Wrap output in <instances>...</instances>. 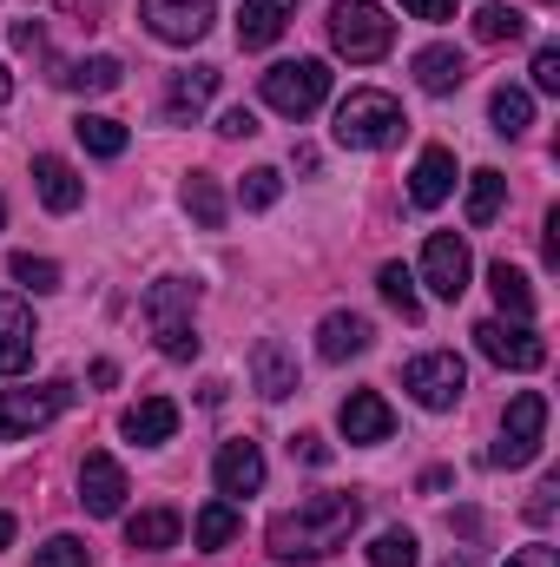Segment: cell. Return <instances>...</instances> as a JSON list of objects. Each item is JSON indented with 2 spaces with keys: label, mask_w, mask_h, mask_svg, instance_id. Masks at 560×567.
I'll return each instance as SVG.
<instances>
[{
  "label": "cell",
  "mask_w": 560,
  "mask_h": 567,
  "mask_svg": "<svg viewBox=\"0 0 560 567\" xmlns=\"http://www.w3.org/2000/svg\"><path fill=\"white\" fill-rule=\"evenodd\" d=\"M356 522H363V495H303L297 508H283L271 522L265 542L278 561H323L356 535Z\"/></svg>",
  "instance_id": "6da1fadb"
},
{
  "label": "cell",
  "mask_w": 560,
  "mask_h": 567,
  "mask_svg": "<svg viewBox=\"0 0 560 567\" xmlns=\"http://www.w3.org/2000/svg\"><path fill=\"white\" fill-rule=\"evenodd\" d=\"M139 310H145V323H152V337H158V350L172 357V363H191L198 357V284L191 278H158V284H145V297H139Z\"/></svg>",
  "instance_id": "7a4b0ae2"
},
{
  "label": "cell",
  "mask_w": 560,
  "mask_h": 567,
  "mask_svg": "<svg viewBox=\"0 0 560 567\" xmlns=\"http://www.w3.org/2000/svg\"><path fill=\"white\" fill-rule=\"evenodd\" d=\"M403 106L383 93V86H356L343 106H336V145H350V152H383V145H396L403 140Z\"/></svg>",
  "instance_id": "3957f363"
},
{
  "label": "cell",
  "mask_w": 560,
  "mask_h": 567,
  "mask_svg": "<svg viewBox=\"0 0 560 567\" xmlns=\"http://www.w3.org/2000/svg\"><path fill=\"white\" fill-rule=\"evenodd\" d=\"M330 47H336L343 60L370 66V60H383V53L396 47V20H390L376 0H336V7H330Z\"/></svg>",
  "instance_id": "277c9868"
},
{
  "label": "cell",
  "mask_w": 560,
  "mask_h": 567,
  "mask_svg": "<svg viewBox=\"0 0 560 567\" xmlns=\"http://www.w3.org/2000/svg\"><path fill=\"white\" fill-rule=\"evenodd\" d=\"M323 100H330V66L323 60H278L265 73V106L283 113V120H310Z\"/></svg>",
  "instance_id": "5b68a950"
},
{
  "label": "cell",
  "mask_w": 560,
  "mask_h": 567,
  "mask_svg": "<svg viewBox=\"0 0 560 567\" xmlns=\"http://www.w3.org/2000/svg\"><path fill=\"white\" fill-rule=\"evenodd\" d=\"M403 390L416 396L422 410H455L462 403V390H468V363L455 357V350H422V357H409L403 363Z\"/></svg>",
  "instance_id": "8992f818"
},
{
  "label": "cell",
  "mask_w": 560,
  "mask_h": 567,
  "mask_svg": "<svg viewBox=\"0 0 560 567\" xmlns=\"http://www.w3.org/2000/svg\"><path fill=\"white\" fill-rule=\"evenodd\" d=\"M541 435H548V396L541 390H521L508 403V423H501V442L488 449V462L495 468H521V462L541 455Z\"/></svg>",
  "instance_id": "52a82bcc"
},
{
  "label": "cell",
  "mask_w": 560,
  "mask_h": 567,
  "mask_svg": "<svg viewBox=\"0 0 560 567\" xmlns=\"http://www.w3.org/2000/svg\"><path fill=\"white\" fill-rule=\"evenodd\" d=\"M73 410V383H40V390H0V442H20L53 416Z\"/></svg>",
  "instance_id": "ba28073f"
},
{
  "label": "cell",
  "mask_w": 560,
  "mask_h": 567,
  "mask_svg": "<svg viewBox=\"0 0 560 567\" xmlns=\"http://www.w3.org/2000/svg\"><path fill=\"white\" fill-rule=\"evenodd\" d=\"M475 350L488 357V363H501V370H541L548 363V343L528 330V323H508V317H488V323H475Z\"/></svg>",
  "instance_id": "9c48e42d"
},
{
  "label": "cell",
  "mask_w": 560,
  "mask_h": 567,
  "mask_svg": "<svg viewBox=\"0 0 560 567\" xmlns=\"http://www.w3.org/2000/svg\"><path fill=\"white\" fill-rule=\"evenodd\" d=\"M139 20L165 40V47H198L218 20L211 0H139Z\"/></svg>",
  "instance_id": "30bf717a"
},
{
  "label": "cell",
  "mask_w": 560,
  "mask_h": 567,
  "mask_svg": "<svg viewBox=\"0 0 560 567\" xmlns=\"http://www.w3.org/2000/svg\"><path fill=\"white\" fill-rule=\"evenodd\" d=\"M475 278V258H468V245L455 238V231H428V245H422V284L442 297V303H455L462 290Z\"/></svg>",
  "instance_id": "8fae6325"
},
{
  "label": "cell",
  "mask_w": 560,
  "mask_h": 567,
  "mask_svg": "<svg viewBox=\"0 0 560 567\" xmlns=\"http://www.w3.org/2000/svg\"><path fill=\"white\" fill-rule=\"evenodd\" d=\"M126 495H133V488H126V468H120L106 449H93V455L80 462V508H86V515H120Z\"/></svg>",
  "instance_id": "7c38bea8"
},
{
  "label": "cell",
  "mask_w": 560,
  "mask_h": 567,
  "mask_svg": "<svg viewBox=\"0 0 560 567\" xmlns=\"http://www.w3.org/2000/svg\"><path fill=\"white\" fill-rule=\"evenodd\" d=\"M211 482H218V495L225 502H238V495H258L265 488V449L258 442H225L218 449V462H211Z\"/></svg>",
  "instance_id": "4fadbf2b"
},
{
  "label": "cell",
  "mask_w": 560,
  "mask_h": 567,
  "mask_svg": "<svg viewBox=\"0 0 560 567\" xmlns=\"http://www.w3.org/2000/svg\"><path fill=\"white\" fill-rule=\"evenodd\" d=\"M336 429H343V442H390L396 435V410L376 390H350L343 410H336Z\"/></svg>",
  "instance_id": "5bb4252c"
},
{
  "label": "cell",
  "mask_w": 560,
  "mask_h": 567,
  "mask_svg": "<svg viewBox=\"0 0 560 567\" xmlns=\"http://www.w3.org/2000/svg\"><path fill=\"white\" fill-rule=\"evenodd\" d=\"M33 192H40V205H46V212H60V218L86 205V178H80L66 158H53V152H40V158H33Z\"/></svg>",
  "instance_id": "9a60e30c"
},
{
  "label": "cell",
  "mask_w": 560,
  "mask_h": 567,
  "mask_svg": "<svg viewBox=\"0 0 560 567\" xmlns=\"http://www.w3.org/2000/svg\"><path fill=\"white\" fill-rule=\"evenodd\" d=\"M376 343V330H370V317H356V310H330L323 323H317V357L323 363H350V357H363Z\"/></svg>",
  "instance_id": "2e32d148"
},
{
  "label": "cell",
  "mask_w": 560,
  "mask_h": 567,
  "mask_svg": "<svg viewBox=\"0 0 560 567\" xmlns=\"http://www.w3.org/2000/svg\"><path fill=\"white\" fill-rule=\"evenodd\" d=\"M33 343H40L33 310L20 297H0V377H20L33 363Z\"/></svg>",
  "instance_id": "e0dca14e"
},
{
  "label": "cell",
  "mask_w": 560,
  "mask_h": 567,
  "mask_svg": "<svg viewBox=\"0 0 560 567\" xmlns=\"http://www.w3.org/2000/svg\"><path fill=\"white\" fill-rule=\"evenodd\" d=\"M251 383H258V396H265V403L297 396V357L283 350L278 337H258V350H251Z\"/></svg>",
  "instance_id": "ac0fdd59"
},
{
  "label": "cell",
  "mask_w": 560,
  "mask_h": 567,
  "mask_svg": "<svg viewBox=\"0 0 560 567\" xmlns=\"http://www.w3.org/2000/svg\"><path fill=\"white\" fill-rule=\"evenodd\" d=\"M120 435H126V442H139V449L172 442V435H178V403H172V396H139V403L120 416Z\"/></svg>",
  "instance_id": "d6986e66"
},
{
  "label": "cell",
  "mask_w": 560,
  "mask_h": 567,
  "mask_svg": "<svg viewBox=\"0 0 560 567\" xmlns=\"http://www.w3.org/2000/svg\"><path fill=\"white\" fill-rule=\"evenodd\" d=\"M211 93H218V66H185V73H172V86H165V120H172V126L198 120V113L211 106Z\"/></svg>",
  "instance_id": "ffe728a7"
},
{
  "label": "cell",
  "mask_w": 560,
  "mask_h": 567,
  "mask_svg": "<svg viewBox=\"0 0 560 567\" xmlns=\"http://www.w3.org/2000/svg\"><path fill=\"white\" fill-rule=\"evenodd\" d=\"M448 192H455V152H448V145H428L416 158V172H409V205L435 212Z\"/></svg>",
  "instance_id": "44dd1931"
},
{
  "label": "cell",
  "mask_w": 560,
  "mask_h": 567,
  "mask_svg": "<svg viewBox=\"0 0 560 567\" xmlns=\"http://www.w3.org/2000/svg\"><path fill=\"white\" fill-rule=\"evenodd\" d=\"M409 66H416V86H422V93H435V100H442V93H455V86L468 80V53H462V47H442V40H435V47H422Z\"/></svg>",
  "instance_id": "7402d4cb"
},
{
  "label": "cell",
  "mask_w": 560,
  "mask_h": 567,
  "mask_svg": "<svg viewBox=\"0 0 560 567\" xmlns=\"http://www.w3.org/2000/svg\"><path fill=\"white\" fill-rule=\"evenodd\" d=\"M290 13H297V0H245V13H238V47H271L283 27H290Z\"/></svg>",
  "instance_id": "603a6c76"
},
{
  "label": "cell",
  "mask_w": 560,
  "mask_h": 567,
  "mask_svg": "<svg viewBox=\"0 0 560 567\" xmlns=\"http://www.w3.org/2000/svg\"><path fill=\"white\" fill-rule=\"evenodd\" d=\"M488 126H495L501 140H521V133L535 126V93H528V86H495V100H488Z\"/></svg>",
  "instance_id": "cb8c5ba5"
},
{
  "label": "cell",
  "mask_w": 560,
  "mask_h": 567,
  "mask_svg": "<svg viewBox=\"0 0 560 567\" xmlns=\"http://www.w3.org/2000/svg\"><path fill=\"white\" fill-rule=\"evenodd\" d=\"M488 290H495L501 317H515V323H528V317H535V284L521 278L508 258H495V265H488Z\"/></svg>",
  "instance_id": "d4e9b609"
},
{
  "label": "cell",
  "mask_w": 560,
  "mask_h": 567,
  "mask_svg": "<svg viewBox=\"0 0 560 567\" xmlns=\"http://www.w3.org/2000/svg\"><path fill=\"white\" fill-rule=\"evenodd\" d=\"M178 535H185V515L178 508H139L126 522V542L133 548H178Z\"/></svg>",
  "instance_id": "484cf974"
},
{
  "label": "cell",
  "mask_w": 560,
  "mask_h": 567,
  "mask_svg": "<svg viewBox=\"0 0 560 567\" xmlns=\"http://www.w3.org/2000/svg\"><path fill=\"white\" fill-rule=\"evenodd\" d=\"M60 86H73V93H113L120 80H126V66L113 60V53H93V60H73L66 73H53Z\"/></svg>",
  "instance_id": "4316f807"
},
{
  "label": "cell",
  "mask_w": 560,
  "mask_h": 567,
  "mask_svg": "<svg viewBox=\"0 0 560 567\" xmlns=\"http://www.w3.org/2000/svg\"><path fill=\"white\" fill-rule=\"evenodd\" d=\"M501 205H508V178H501L495 165L468 172V225H495V218H501Z\"/></svg>",
  "instance_id": "83f0119b"
},
{
  "label": "cell",
  "mask_w": 560,
  "mask_h": 567,
  "mask_svg": "<svg viewBox=\"0 0 560 567\" xmlns=\"http://www.w3.org/2000/svg\"><path fill=\"white\" fill-rule=\"evenodd\" d=\"M185 212H191L205 231H218V225L231 218V205H225V192H218L211 172H191V178H185Z\"/></svg>",
  "instance_id": "f1b7e54d"
},
{
  "label": "cell",
  "mask_w": 560,
  "mask_h": 567,
  "mask_svg": "<svg viewBox=\"0 0 560 567\" xmlns=\"http://www.w3.org/2000/svg\"><path fill=\"white\" fill-rule=\"evenodd\" d=\"M73 133H80V145H86L93 158H120V152L133 145V133H126L120 120H106V113H80V120H73Z\"/></svg>",
  "instance_id": "f546056e"
},
{
  "label": "cell",
  "mask_w": 560,
  "mask_h": 567,
  "mask_svg": "<svg viewBox=\"0 0 560 567\" xmlns=\"http://www.w3.org/2000/svg\"><path fill=\"white\" fill-rule=\"evenodd\" d=\"M521 33H528V13H521V7H508V0H488V7L475 13V40H488V47L521 40Z\"/></svg>",
  "instance_id": "4dcf8cb0"
},
{
  "label": "cell",
  "mask_w": 560,
  "mask_h": 567,
  "mask_svg": "<svg viewBox=\"0 0 560 567\" xmlns=\"http://www.w3.org/2000/svg\"><path fill=\"white\" fill-rule=\"evenodd\" d=\"M191 542H198V548H231V542H238V508H231V502H205L198 522H191Z\"/></svg>",
  "instance_id": "1f68e13d"
},
{
  "label": "cell",
  "mask_w": 560,
  "mask_h": 567,
  "mask_svg": "<svg viewBox=\"0 0 560 567\" xmlns=\"http://www.w3.org/2000/svg\"><path fill=\"white\" fill-rule=\"evenodd\" d=\"M376 290H383V303H390V310H403V323H416V317H422L416 271H409V265H383V271H376Z\"/></svg>",
  "instance_id": "d6a6232c"
},
{
  "label": "cell",
  "mask_w": 560,
  "mask_h": 567,
  "mask_svg": "<svg viewBox=\"0 0 560 567\" xmlns=\"http://www.w3.org/2000/svg\"><path fill=\"white\" fill-rule=\"evenodd\" d=\"M416 561H422V548H416L409 528H383V535L370 542V567H416Z\"/></svg>",
  "instance_id": "836d02e7"
},
{
  "label": "cell",
  "mask_w": 560,
  "mask_h": 567,
  "mask_svg": "<svg viewBox=\"0 0 560 567\" xmlns=\"http://www.w3.org/2000/svg\"><path fill=\"white\" fill-rule=\"evenodd\" d=\"M238 198H245V212H271V205L283 198V172H278V165H258V172H245Z\"/></svg>",
  "instance_id": "e575fe53"
},
{
  "label": "cell",
  "mask_w": 560,
  "mask_h": 567,
  "mask_svg": "<svg viewBox=\"0 0 560 567\" xmlns=\"http://www.w3.org/2000/svg\"><path fill=\"white\" fill-rule=\"evenodd\" d=\"M7 271H13V284H27V290H40V297H46V290H60V265H53V258L13 251V258H7Z\"/></svg>",
  "instance_id": "d590c367"
},
{
  "label": "cell",
  "mask_w": 560,
  "mask_h": 567,
  "mask_svg": "<svg viewBox=\"0 0 560 567\" xmlns=\"http://www.w3.org/2000/svg\"><path fill=\"white\" fill-rule=\"evenodd\" d=\"M33 567H93V548L80 535H53L46 548H33Z\"/></svg>",
  "instance_id": "8d00e7d4"
},
{
  "label": "cell",
  "mask_w": 560,
  "mask_h": 567,
  "mask_svg": "<svg viewBox=\"0 0 560 567\" xmlns=\"http://www.w3.org/2000/svg\"><path fill=\"white\" fill-rule=\"evenodd\" d=\"M290 455L310 462V468H323V462H330V442H323L317 429H297V435H290Z\"/></svg>",
  "instance_id": "74e56055"
},
{
  "label": "cell",
  "mask_w": 560,
  "mask_h": 567,
  "mask_svg": "<svg viewBox=\"0 0 560 567\" xmlns=\"http://www.w3.org/2000/svg\"><path fill=\"white\" fill-rule=\"evenodd\" d=\"M535 86L541 93H560V47H541L535 53Z\"/></svg>",
  "instance_id": "f35d334b"
},
{
  "label": "cell",
  "mask_w": 560,
  "mask_h": 567,
  "mask_svg": "<svg viewBox=\"0 0 560 567\" xmlns=\"http://www.w3.org/2000/svg\"><path fill=\"white\" fill-rule=\"evenodd\" d=\"M218 133H225V140H251V133H258V113H251V106H231V113L218 120Z\"/></svg>",
  "instance_id": "ab89813d"
},
{
  "label": "cell",
  "mask_w": 560,
  "mask_h": 567,
  "mask_svg": "<svg viewBox=\"0 0 560 567\" xmlns=\"http://www.w3.org/2000/svg\"><path fill=\"white\" fill-rule=\"evenodd\" d=\"M508 567H560V555L548 548V542H535V548H515V555H508Z\"/></svg>",
  "instance_id": "60d3db41"
},
{
  "label": "cell",
  "mask_w": 560,
  "mask_h": 567,
  "mask_svg": "<svg viewBox=\"0 0 560 567\" xmlns=\"http://www.w3.org/2000/svg\"><path fill=\"white\" fill-rule=\"evenodd\" d=\"M403 13H416V20H455V0H403Z\"/></svg>",
  "instance_id": "b9f144b4"
},
{
  "label": "cell",
  "mask_w": 560,
  "mask_h": 567,
  "mask_svg": "<svg viewBox=\"0 0 560 567\" xmlns=\"http://www.w3.org/2000/svg\"><path fill=\"white\" fill-rule=\"evenodd\" d=\"M554 475H548V482H541V488H535V502H528V522H548V515H554Z\"/></svg>",
  "instance_id": "7bdbcfd3"
},
{
  "label": "cell",
  "mask_w": 560,
  "mask_h": 567,
  "mask_svg": "<svg viewBox=\"0 0 560 567\" xmlns=\"http://www.w3.org/2000/svg\"><path fill=\"white\" fill-rule=\"evenodd\" d=\"M60 7H66L73 20H86V27H100V20H106V0H60Z\"/></svg>",
  "instance_id": "ee69618b"
},
{
  "label": "cell",
  "mask_w": 560,
  "mask_h": 567,
  "mask_svg": "<svg viewBox=\"0 0 560 567\" xmlns=\"http://www.w3.org/2000/svg\"><path fill=\"white\" fill-rule=\"evenodd\" d=\"M13 47H20V53H40V47H46V33H40L33 20H20V27H13Z\"/></svg>",
  "instance_id": "f6af8a7d"
},
{
  "label": "cell",
  "mask_w": 560,
  "mask_h": 567,
  "mask_svg": "<svg viewBox=\"0 0 560 567\" xmlns=\"http://www.w3.org/2000/svg\"><path fill=\"white\" fill-rule=\"evenodd\" d=\"M548 265H560V212H548Z\"/></svg>",
  "instance_id": "bcb514c9"
},
{
  "label": "cell",
  "mask_w": 560,
  "mask_h": 567,
  "mask_svg": "<svg viewBox=\"0 0 560 567\" xmlns=\"http://www.w3.org/2000/svg\"><path fill=\"white\" fill-rule=\"evenodd\" d=\"M13 535H20V528H13V515L0 508V548H13Z\"/></svg>",
  "instance_id": "7dc6e473"
},
{
  "label": "cell",
  "mask_w": 560,
  "mask_h": 567,
  "mask_svg": "<svg viewBox=\"0 0 560 567\" xmlns=\"http://www.w3.org/2000/svg\"><path fill=\"white\" fill-rule=\"evenodd\" d=\"M7 100H13V73L0 66V106H7Z\"/></svg>",
  "instance_id": "c3c4849f"
},
{
  "label": "cell",
  "mask_w": 560,
  "mask_h": 567,
  "mask_svg": "<svg viewBox=\"0 0 560 567\" xmlns=\"http://www.w3.org/2000/svg\"><path fill=\"white\" fill-rule=\"evenodd\" d=\"M0 225H7V198H0Z\"/></svg>",
  "instance_id": "681fc988"
},
{
  "label": "cell",
  "mask_w": 560,
  "mask_h": 567,
  "mask_svg": "<svg viewBox=\"0 0 560 567\" xmlns=\"http://www.w3.org/2000/svg\"><path fill=\"white\" fill-rule=\"evenodd\" d=\"M442 567H468V561H442Z\"/></svg>",
  "instance_id": "f907efd6"
}]
</instances>
